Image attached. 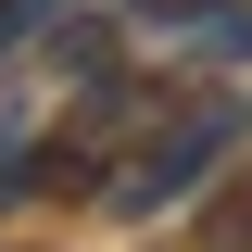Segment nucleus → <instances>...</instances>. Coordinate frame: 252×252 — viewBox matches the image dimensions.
<instances>
[{
  "label": "nucleus",
  "instance_id": "1",
  "mask_svg": "<svg viewBox=\"0 0 252 252\" xmlns=\"http://www.w3.org/2000/svg\"><path fill=\"white\" fill-rule=\"evenodd\" d=\"M202 252H252V164L215 189V202H202Z\"/></svg>",
  "mask_w": 252,
  "mask_h": 252
}]
</instances>
